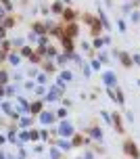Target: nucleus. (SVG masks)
<instances>
[{"instance_id": "nucleus-2", "label": "nucleus", "mask_w": 140, "mask_h": 159, "mask_svg": "<svg viewBox=\"0 0 140 159\" xmlns=\"http://www.w3.org/2000/svg\"><path fill=\"white\" fill-rule=\"evenodd\" d=\"M40 122H42V124H52V122H55V115H52V113H48V111H42V113H40Z\"/></svg>"}, {"instance_id": "nucleus-11", "label": "nucleus", "mask_w": 140, "mask_h": 159, "mask_svg": "<svg viewBox=\"0 0 140 159\" xmlns=\"http://www.w3.org/2000/svg\"><path fill=\"white\" fill-rule=\"evenodd\" d=\"M6 82V73L4 71H0V84H4Z\"/></svg>"}, {"instance_id": "nucleus-7", "label": "nucleus", "mask_w": 140, "mask_h": 159, "mask_svg": "<svg viewBox=\"0 0 140 159\" xmlns=\"http://www.w3.org/2000/svg\"><path fill=\"white\" fill-rule=\"evenodd\" d=\"M90 134L94 136V138H103V134H101V132H98L96 128H90Z\"/></svg>"}, {"instance_id": "nucleus-15", "label": "nucleus", "mask_w": 140, "mask_h": 159, "mask_svg": "<svg viewBox=\"0 0 140 159\" xmlns=\"http://www.w3.org/2000/svg\"><path fill=\"white\" fill-rule=\"evenodd\" d=\"M2 15H4V9H2V6H0V17H2Z\"/></svg>"}, {"instance_id": "nucleus-5", "label": "nucleus", "mask_w": 140, "mask_h": 159, "mask_svg": "<svg viewBox=\"0 0 140 159\" xmlns=\"http://www.w3.org/2000/svg\"><path fill=\"white\" fill-rule=\"evenodd\" d=\"M71 78H73V76H71V71H63V73H61V80H59V84H65V82H69Z\"/></svg>"}, {"instance_id": "nucleus-14", "label": "nucleus", "mask_w": 140, "mask_h": 159, "mask_svg": "<svg viewBox=\"0 0 140 159\" xmlns=\"http://www.w3.org/2000/svg\"><path fill=\"white\" fill-rule=\"evenodd\" d=\"M132 61H134L136 65H140V55H134V59H132Z\"/></svg>"}, {"instance_id": "nucleus-8", "label": "nucleus", "mask_w": 140, "mask_h": 159, "mask_svg": "<svg viewBox=\"0 0 140 159\" xmlns=\"http://www.w3.org/2000/svg\"><path fill=\"white\" fill-rule=\"evenodd\" d=\"M59 147H61L63 151H67V149H71V145H69V142H65V140H61V142H59Z\"/></svg>"}, {"instance_id": "nucleus-3", "label": "nucleus", "mask_w": 140, "mask_h": 159, "mask_svg": "<svg viewBox=\"0 0 140 159\" xmlns=\"http://www.w3.org/2000/svg\"><path fill=\"white\" fill-rule=\"evenodd\" d=\"M103 82H105L107 86H115V82H117V80H115V73H113V71H107V73L103 76Z\"/></svg>"}, {"instance_id": "nucleus-13", "label": "nucleus", "mask_w": 140, "mask_h": 159, "mask_svg": "<svg viewBox=\"0 0 140 159\" xmlns=\"http://www.w3.org/2000/svg\"><path fill=\"white\" fill-rule=\"evenodd\" d=\"M40 109H42V105H40V103H36V105L32 107V111H40Z\"/></svg>"}, {"instance_id": "nucleus-1", "label": "nucleus", "mask_w": 140, "mask_h": 159, "mask_svg": "<svg viewBox=\"0 0 140 159\" xmlns=\"http://www.w3.org/2000/svg\"><path fill=\"white\" fill-rule=\"evenodd\" d=\"M59 134H61V136H71V134H73V126L69 124V122H63L61 128H59Z\"/></svg>"}, {"instance_id": "nucleus-16", "label": "nucleus", "mask_w": 140, "mask_h": 159, "mask_svg": "<svg viewBox=\"0 0 140 159\" xmlns=\"http://www.w3.org/2000/svg\"><path fill=\"white\" fill-rule=\"evenodd\" d=\"M0 159H6V157H4V155H2V153H0Z\"/></svg>"}, {"instance_id": "nucleus-4", "label": "nucleus", "mask_w": 140, "mask_h": 159, "mask_svg": "<svg viewBox=\"0 0 140 159\" xmlns=\"http://www.w3.org/2000/svg\"><path fill=\"white\" fill-rule=\"evenodd\" d=\"M2 111L6 113V115H11V117H17V115H19V113H15V111H13V107H11L9 103H2Z\"/></svg>"}, {"instance_id": "nucleus-12", "label": "nucleus", "mask_w": 140, "mask_h": 159, "mask_svg": "<svg viewBox=\"0 0 140 159\" xmlns=\"http://www.w3.org/2000/svg\"><path fill=\"white\" fill-rule=\"evenodd\" d=\"M38 82H40V84H46V76H44V73H42V76H38Z\"/></svg>"}, {"instance_id": "nucleus-10", "label": "nucleus", "mask_w": 140, "mask_h": 159, "mask_svg": "<svg viewBox=\"0 0 140 159\" xmlns=\"http://www.w3.org/2000/svg\"><path fill=\"white\" fill-rule=\"evenodd\" d=\"M63 13H65L67 19H71V17H73V11H71V9H67V11H63Z\"/></svg>"}, {"instance_id": "nucleus-9", "label": "nucleus", "mask_w": 140, "mask_h": 159, "mask_svg": "<svg viewBox=\"0 0 140 159\" xmlns=\"http://www.w3.org/2000/svg\"><path fill=\"white\" fill-rule=\"evenodd\" d=\"M52 11L61 13V11H63V4H61V2H55V4H52Z\"/></svg>"}, {"instance_id": "nucleus-6", "label": "nucleus", "mask_w": 140, "mask_h": 159, "mask_svg": "<svg viewBox=\"0 0 140 159\" xmlns=\"http://www.w3.org/2000/svg\"><path fill=\"white\" fill-rule=\"evenodd\" d=\"M9 61H11L13 65H19V63H21V59H19V55H11V57H9Z\"/></svg>"}]
</instances>
